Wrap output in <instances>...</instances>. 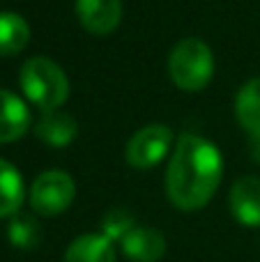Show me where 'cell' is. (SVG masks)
<instances>
[{"label":"cell","instance_id":"6da1fadb","mask_svg":"<svg viewBox=\"0 0 260 262\" xmlns=\"http://www.w3.org/2000/svg\"><path fill=\"white\" fill-rule=\"evenodd\" d=\"M224 177V157L212 140L198 134H182L175 140L166 168V195L180 212L203 209Z\"/></svg>","mask_w":260,"mask_h":262},{"label":"cell","instance_id":"7a4b0ae2","mask_svg":"<svg viewBox=\"0 0 260 262\" xmlns=\"http://www.w3.org/2000/svg\"><path fill=\"white\" fill-rule=\"evenodd\" d=\"M18 85H21L23 97L32 106H37L39 113L62 108L72 90L64 69L55 60L44 58V55H35L23 62L18 72Z\"/></svg>","mask_w":260,"mask_h":262},{"label":"cell","instance_id":"3957f363","mask_svg":"<svg viewBox=\"0 0 260 262\" xmlns=\"http://www.w3.org/2000/svg\"><path fill=\"white\" fill-rule=\"evenodd\" d=\"M168 76L184 92H201L214 76V53L198 37H184L168 53Z\"/></svg>","mask_w":260,"mask_h":262},{"label":"cell","instance_id":"277c9868","mask_svg":"<svg viewBox=\"0 0 260 262\" xmlns=\"http://www.w3.org/2000/svg\"><path fill=\"white\" fill-rule=\"evenodd\" d=\"M76 198V182L64 170H44L28 191V203L37 216H58Z\"/></svg>","mask_w":260,"mask_h":262},{"label":"cell","instance_id":"5b68a950","mask_svg":"<svg viewBox=\"0 0 260 262\" xmlns=\"http://www.w3.org/2000/svg\"><path fill=\"white\" fill-rule=\"evenodd\" d=\"M173 147H175V143H173V131H170V127L155 122V124H147V127L138 129L129 138L127 147H124V159L136 170H147V168L159 166Z\"/></svg>","mask_w":260,"mask_h":262},{"label":"cell","instance_id":"8992f818","mask_svg":"<svg viewBox=\"0 0 260 262\" xmlns=\"http://www.w3.org/2000/svg\"><path fill=\"white\" fill-rule=\"evenodd\" d=\"M76 18L90 35L106 37L122 21V0H76Z\"/></svg>","mask_w":260,"mask_h":262},{"label":"cell","instance_id":"52a82bcc","mask_svg":"<svg viewBox=\"0 0 260 262\" xmlns=\"http://www.w3.org/2000/svg\"><path fill=\"white\" fill-rule=\"evenodd\" d=\"M230 214L247 228L260 226V177L244 175L233 184L228 195Z\"/></svg>","mask_w":260,"mask_h":262},{"label":"cell","instance_id":"ba28073f","mask_svg":"<svg viewBox=\"0 0 260 262\" xmlns=\"http://www.w3.org/2000/svg\"><path fill=\"white\" fill-rule=\"evenodd\" d=\"M32 124L28 104L18 95L0 88V145L23 138Z\"/></svg>","mask_w":260,"mask_h":262},{"label":"cell","instance_id":"9c48e42d","mask_svg":"<svg viewBox=\"0 0 260 262\" xmlns=\"http://www.w3.org/2000/svg\"><path fill=\"white\" fill-rule=\"evenodd\" d=\"M124 258L132 262H159L166 255V237L157 228L138 226L120 242Z\"/></svg>","mask_w":260,"mask_h":262},{"label":"cell","instance_id":"30bf717a","mask_svg":"<svg viewBox=\"0 0 260 262\" xmlns=\"http://www.w3.org/2000/svg\"><path fill=\"white\" fill-rule=\"evenodd\" d=\"M35 134L49 147H67L76 138V120L60 108L44 111L35 124Z\"/></svg>","mask_w":260,"mask_h":262},{"label":"cell","instance_id":"8fae6325","mask_svg":"<svg viewBox=\"0 0 260 262\" xmlns=\"http://www.w3.org/2000/svg\"><path fill=\"white\" fill-rule=\"evenodd\" d=\"M235 118L249 138H260V76L240 88L235 97Z\"/></svg>","mask_w":260,"mask_h":262},{"label":"cell","instance_id":"7c38bea8","mask_svg":"<svg viewBox=\"0 0 260 262\" xmlns=\"http://www.w3.org/2000/svg\"><path fill=\"white\" fill-rule=\"evenodd\" d=\"M64 262H115V246L106 235H81L69 244Z\"/></svg>","mask_w":260,"mask_h":262},{"label":"cell","instance_id":"4fadbf2b","mask_svg":"<svg viewBox=\"0 0 260 262\" xmlns=\"http://www.w3.org/2000/svg\"><path fill=\"white\" fill-rule=\"evenodd\" d=\"M26 198L23 177L9 161L0 159V219H7L18 214Z\"/></svg>","mask_w":260,"mask_h":262},{"label":"cell","instance_id":"5bb4252c","mask_svg":"<svg viewBox=\"0 0 260 262\" xmlns=\"http://www.w3.org/2000/svg\"><path fill=\"white\" fill-rule=\"evenodd\" d=\"M30 41V26L16 12H0V58L21 53Z\"/></svg>","mask_w":260,"mask_h":262},{"label":"cell","instance_id":"9a60e30c","mask_svg":"<svg viewBox=\"0 0 260 262\" xmlns=\"http://www.w3.org/2000/svg\"><path fill=\"white\" fill-rule=\"evenodd\" d=\"M7 237H9V242H12L14 249L32 251L41 244L44 232H41V226L32 216L14 214L12 221H9V226H7Z\"/></svg>","mask_w":260,"mask_h":262},{"label":"cell","instance_id":"2e32d148","mask_svg":"<svg viewBox=\"0 0 260 262\" xmlns=\"http://www.w3.org/2000/svg\"><path fill=\"white\" fill-rule=\"evenodd\" d=\"M134 228H136L134 214L124 207H113L106 212L104 221H101V235H106L113 244H120Z\"/></svg>","mask_w":260,"mask_h":262},{"label":"cell","instance_id":"e0dca14e","mask_svg":"<svg viewBox=\"0 0 260 262\" xmlns=\"http://www.w3.org/2000/svg\"><path fill=\"white\" fill-rule=\"evenodd\" d=\"M249 149H251V157L260 161V138H249Z\"/></svg>","mask_w":260,"mask_h":262}]
</instances>
